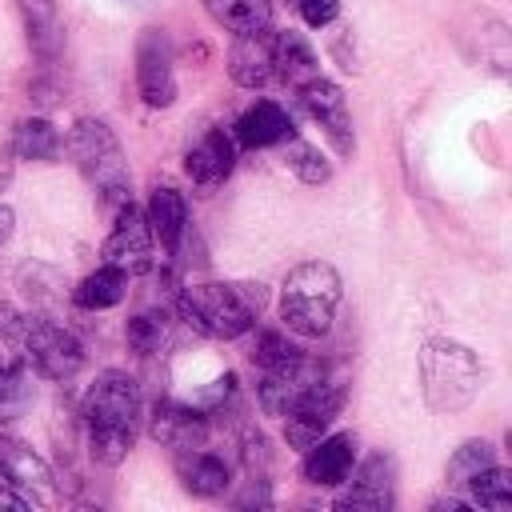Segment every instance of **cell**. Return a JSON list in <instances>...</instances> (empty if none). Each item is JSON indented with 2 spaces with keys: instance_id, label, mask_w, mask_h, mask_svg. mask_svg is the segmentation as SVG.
<instances>
[{
  "instance_id": "6da1fadb",
  "label": "cell",
  "mask_w": 512,
  "mask_h": 512,
  "mask_svg": "<svg viewBox=\"0 0 512 512\" xmlns=\"http://www.w3.org/2000/svg\"><path fill=\"white\" fill-rule=\"evenodd\" d=\"M80 420L88 432V452L96 464L116 468L128 460L140 432V384L124 368H104L80 404Z\"/></svg>"
},
{
  "instance_id": "7a4b0ae2",
  "label": "cell",
  "mask_w": 512,
  "mask_h": 512,
  "mask_svg": "<svg viewBox=\"0 0 512 512\" xmlns=\"http://www.w3.org/2000/svg\"><path fill=\"white\" fill-rule=\"evenodd\" d=\"M268 304V288L260 280H200L180 288L176 312L180 320L208 340H240L256 328Z\"/></svg>"
},
{
  "instance_id": "3957f363",
  "label": "cell",
  "mask_w": 512,
  "mask_h": 512,
  "mask_svg": "<svg viewBox=\"0 0 512 512\" xmlns=\"http://www.w3.org/2000/svg\"><path fill=\"white\" fill-rule=\"evenodd\" d=\"M340 296H344L340 272L324 260H304L280 284V324L296 336L316 340L332 328Z\"/></svg>"
},
{
  "instance_id": "277c9868",
  "label": "cell",
  "mask_w": 512,
  "mask_h": 512,
  "mask_svg": "<svg viewBox=\"0 0 512 512\" xmlns=\"http://www.w3.org/2000/svg\"><path fill=\"white\" fill-rule=\"evenodd\" d=\"M484 384V368L476 352L460 340L432 336L420 348V388L432 412H464Z\"/></svg>"
},
{
  "instance_id": "5b68a950",
  "label": "cell",
  "mask_w": 512,
  "mask_h": 512,
  "mask_svg": "<svg viewBox=\"0 0 512 512\" xmlns=\"http://www.w3.org/2000/svg\"><path fill=\"white\" fill-rule=\"evenodd\" d=\"M68 152H72L76 168L84 172V180L92 184V192L100 196V204H108V208L128 204V188H132L128 160H124V148L104 120L80 116L68 132Z\"/></svg>"
},
{
  "instance_id": "8992f818",
  "label": "cell",
  "mask_w": 512,
  "mask_h": 512,
  "mask_svg": "<svg viewBox=\"0 0 512 512\" xmlns=\"http://www.w3.org/2000/svg\"><path fill=\"white\" fill-rule=\"evenodd\" d=\"M16 356L40 372L44 380H72L80 368H84V348L80 340L56 324V316H44V312H28L20 316V328H16Z\"/></svg>"
},
{
  "instance_id": "52a82bcc",
  "label": "cell",
  "mask_w": 512,
  "mask_h": 512,
  "mask_svg": "<svg viewBox=\"0 0 512 512\" xmlns=\"http://www.w3.org/2000/svg\"><path fill=\"white\" fill-rule=\"evenodd\" d=\"M344 404H348V384L340 376H324L292 412H284V440H288V448H296V452L312 448L336 424Z\"/></svg>"
},
{
  "instance_id": "ba28073f",
  "label": "cell",
  "mask_w": 512,
  "mask_h": 512,
  "mask_svg": "<svg viewBox=\"0 0 512 512\" xmlns=\"http://www.w3.org/2000/svg\"><path fill=\"white\" fill-rule=\"evenodd\" d=\"M336 508L340 512H388L396 504V464L384 452H372L360 468L352 464V472L336 484Z\"/></svg>"
},
{
  "instance_id": "9c48e42d",
  "label": "cell",
  "mask_w": 512,
  "mask_h": 512,
  "mask_svg": "<svg viewBox=\"0 0 512 512\" xmlns=\"http://www.w3.org/2000/svg\"><path fill=\"white\" fill-rule=\"evenodd\" d=\"M324 376H328V368H324L316 356L296 352L292 360H284L280 368H268V372L260 376V384H256L260 412H264V416H284V412H292Z\"/></svg>"
},
{
  "instance_id": "30bf717a",
  "label": "cell",
  "mask_w": 512,
  "mask_h": 512,
  "mask_svg": "<svg viewBox=\"0 0 512 512\" xmlns=\"http://www.w3.org/2000/svg\"><path fill=\"white\" fill-rule=\"evenodd\" d=\"M136 92L148 108L176 104V72H172V44L164 28H144L136 40Z\"/></svg>"
},
{
  "instance_id": "8fae6325",
  "label": "cell",
  "mask_w": 512,
  "mask_h": 512,
  "mask_svg": "<svg viewBox=\"0 0 512 512\" xmlns=\"http://www.w3.org/2000/svg\"><path fill=\"white\" fill-rule=\"evenodd\" d=\"M0 484L16 488L28 504H56V496H60L56 476L44 464V456L8 432H0Z\"/></svg>"
},
{
  "instance_id": "7c38bea8",
  "label": "cell",
  "mask_w": 512,
  "mask_h": 512,
  "mask_svg": "<svg viewBox=\"0 0 512 512\" xmlns=\"http://www.w3.org/2000/svg\"><path fill=\"white\" fill-rule=\"evenodd\" d=\"M296 92H300L304 112H308V116L324 128V136L332 140V148H336L340 156H352V152H356V132H352V112H348V100H344L340 84H332V80H324V76H312V80H304Z\"/></svg>"
},
{
  "instance_id": "4fadbf2b",
  "label": "cell",
  "mask_w": 512,
  "mask_h": 512,
  "mask_svg": "<svg viewBox=\"0 0 512 512\" xmlns=\"http://www.w3.org/2000/svg\"><path fill=\"white\" fill-rule=\"evenodd\" d=\"M152 244H156V240H152V232H148L144 212H136L132 204H120V208H116V228L108 232L100 256H104V264H116V268L128 272V276H144V272H152V264H156Z\"/></svg>"
},
{
  "instance_id": "5bb4252c",
  "label": "cell",
  "mask_w": 512,
  "mask_h": 512,
  "mask_svg": "<svg viewBox=\"0 0 512 512\" xmlns=\"http://www.w3.org/2000/svg\"><path fill=\"white\" fill-rule=\"evenodd\" d=\"M148 436L160 444V448H172V452H184V448H200L208 440V412L176 400V396H164L152 404V416H148Z\"/></svg>"
},
{
  "instance_id": "9a60e30c",
  "label": "cell",
  "mask_w": 512,
  "mask_h": 512,
  "mask_svg": "<svg viewBox=\"0 0 512 512\" xmlns=\"http://www.w3.org/2000/svg\"><path fill=\"white\" fill-rule=\"evenodd\" d=\"M228 76L240 88H268L276 80V28H256L240 32L228 48Z\"/></svg>"
},
{
  "instance_id": "2e32d148",
  "label": "cell",
  "mask_w": 512,
  "mask_h": 512,
  "mask_svg": "<svg viewBox=\"0 0 512 512\" xmlns=\"http://www.w3.org/2000/svg\"><path fill=\"white\" fill-rule=\"evenodd\" d=\"M232 164H236V136L224 132V128H208V132H204L196 144H188V152H184V172H188L192 184H200V188L224 184L228 172H232Z\"/></svg>"
},
{
  "instance_id": "e0dca14e",
  "label": "cell",
  "mask_w": 512,
  "mask_h": 512,
  "mask_svg": "<svg viewBox=\"0 0 512 512\" xmlns=\"http://www.w3.org/2000/svg\"><path fill=\"white\" fill-rule=\"evenodd\" d=\"M356 464V436L352 432H332L320 436L312 448H304V464L300 476L316 488H336Z\"/></svg>"
},
{
  "instance_id": "ac0fdd59",
  "label": "cell",
  "mask_w": 512,
  "mask_h": 512,
  "mask_svg": "<svg viewBox=\"0 0 512 512\" xmlns=\"http://www.w3.org/2000/svg\"><path fill=\"white\" fill-rule=\"evenodd\" d=\"M176 476H180L184 492H192V496H200V500H216V496H224L228 484H232V468H228L216 452H204V444L176 452Z\"/></svg>"
},
{
  "instance_id": "d6986e66",
  "label": "cell",
  "mask_w": 512,
  "mask_h": 512,
  "mask_svg": "<svg viewBox=\"0 0 512 512\" xmlns=\"http://www.w3.org/2000/svg\"><path fill=\"white\" fill-rule=\"evenodd\" d=\"M232 136L244 148H272V144H284L292 136V120L276 100H256L236 116Z\"/></svg>"
},
{
  "instance_id": "ffe728a7",
  "label": "cell",
  "mask_w": 512,
  "mask_h": 512,
  "mask_svg": "<svg viewBox=\"0 0 512 512\" xmlns=\"http://www.w3.org/2000/svg\"><path fill=\"white\" fill-rule=\"evenodd\" d=\"M144 220H148L152 240H156L164 252H176L180 240H184V228H188V204H184V196H180L172 184H156L152 196H148Z\"/></svg>"
},
{
  "instance_id": "44dd1931",
  "label": "cell",
  "mask_w": 512,
  "mask_h": 512,
  "mask_svg": "<svg viewBox=\"0 0 512 512\" xmlns=\"http://www.w3.org/2000/svg\"><path fill=\"white\" fill-rule=\"evenodd\" d=\"M128 296V272H120L116 264H100L96 272H88L76 288H72V304L84 312H104L116 308Z\"/></svg>"
},
{
  "instance_id": "7402d4cb",
  "label": "cell",
  "mask_w": 512,
  "mask_h": 512,
  "mask_svg": "<svg viewBox=\"0 0 512 512\" xmlns=\"http://www.w3.org/2000/svg\"><path fill=\"white\" fill-rule=\"evenodd\" d=\"M16 284H20V296L32 304V312H44V316H56V308L64 300V288H68L64 272H56L52 264H40V260L24 264L16 272Z\"/></svg>"
},
{
  "instance_id": "603a6c76",
  "label": "cell",
  "mask_w": 512,
  "mask_h": 512,
  "mask_svg": "<svg viewBox=\"0 0 512 512\" xmlns=\"http://www.w3.org/2000/svg\"><path fill=\"white\" fill-rule=\"evenodd\" d=\"M312 76H320V60H316L312 44L300 32H292V28L276 32V80L300 88Z\"/></svg>"
},
{
  "instance_id": "cb8c5ba5",
  "label": "cell",
  "mask_w": 512,
  "mask_h": 512,
  "mask_svg": "<svg viewBox=\"0 0 512 512\" xmlns=\"http://www.w3.org/2000/svg\"><path fill=\"white\" fill-rule=\"evenodd\" d=\"M36 404V384H32V368L12 356V360H0V424H12L20 420L28 408Z\"/></svg>"
},
{
  "instance_id": "d4e9b609",
  "label": "cell",
  "mask_w": 512,
  "mask_h": 512,
  "mask_svg": "<svg viewBox=\"0 0 512 512\" xmlns=\"http://www.w3.org/2000/svg\"><path fill=\"white\" fill-rule=\"evenodd\" d=\"M12 152L20 160H36V164H52L60 156V132L48 116H28L16 124L12 132Z\"/></svg>"
},
{
  "instance_id": "484cf974",
  "label": "cell",
  "mask_w": 512,
  "mask_h": 512,
  "mask_svg": "<svg viewBox=\"0 0 512 512\" xmlns=\"http://www.w3.org/2000/svg\"><path fill=\"white\" fill-rule=\"evenodd\" d=\"M204 8L232 36L256 32V28H268L272 24V0H204Z\"/></svg>"
},
{
  "instance_id": "4316f807",
  "label": "cell",
  "mask_w": 512,
  "mask_h": 512,
  "mask_svg": "<svg viewBox=\"0 0 512 512\" xmlns=\"http://www.w3.org/2000/svg\"><path fill=\"white\" fill-rule=\"evenodd\" d=\"M464 488H468V504H480L488 512H508L512 508V472L500 468V464H488Z\"/></svg>"
},
{
  "instance_id": "83f0119b",
  "label": "cell",
  "mask_w": 512,
  "mask_h": 512,
  "mask_svg": "<svg viewBox=\"0 0 512 512\" xmlns=\"http://www.w3.org/2000/svg\"><path fill=\"white\" fill-rule=\"evenodd\" d=\"M488 464H496V448L488 440H464L452 456H448V468H444V480L448 488H464L476 472H484Z\"/></svg>"
},
{
  "instance_id": "f1b7e54d",
  "label": "cell",
  "mask_w": 512,
  "mask_h": 512,
  "mask_svg": "<svg viewBox=\"0 0 512 512\" xmlns=\"http://www.w3.org/2000/svg\"><path fill=\"white\" fill-rule=\"evenodd\" d=\"M124 336H128V348L136 356H156L164 348V340H168V316H164V308L136 312L128 320V328H124Z\"/></svg>"
},
{
  "instance_id": "f546056e",
  "label": "cell",
  "mask_w": 512,
  "mask_h": 512,
  "mask_svg": "<svg viewBox=\"0 0 512 512\" xmlns=\"http://www.w3.org/2000/svg\"><path fill=\"white\" fill-rule=\"evenodd\" d=\"M284 164H288V168L296 172V180H304V184H328V180H332V164H328V156H324L316 144H308V140L288 136Z\"/></svg>"
},
{
  "instance_id": "4dcf8cb0",
  "label": "cell",
  "mask_w": 512,
  "mask_h": 512,
  "mask_svg": "<svg viewBox=\"0 0 512 512\" xmlns=\"http://www.w3.org/2000/svg\"><path fill=\"white\" fill-rule=\"evenodd\" d=\"M300 348L284 336V332H276V328H260L252 340H248V360L260 368V372H268V368H280L284 360H292Z\"/></svg>"
},
{
  "instance_id": "1f68e13d",
  "label": "cell",
  "mask_w": 512,
  "mask_h": 512,
  "mask_svg": "<svg viewBox=\"0 0 512 512\" xmlns=\"http://www.w3.org/2000/svg\"><path fill=\"white\" fill-rule=\"evenodd\" d=\"M296 8V16L308 24V28H328L340 20V8L344 0H288Z\"/></svg>"
},
{
  "instance_id": "d6a6232c",
  "label": "cell",
  "mask_w": 512,
  "mask_h": 512,
  "mask_svg": "<svg viewBox=\"0 0 512 512\" xmlns=\"http://www.w3.org/2000/svg\"><path fill=\"white\" fill-rule=\"evenodd\" d=\"M240 456H244L248 476H264V468H268V440H264V432L248 428L244 440H240Z\"/></svg>"
},
{
  "instance_id": "836d02e7",
  "label": "cell",
  "mask_w": 512,
  "mask_h": 512,
  "mask_svg": "<svg viewBox=\"0 0 512 512\" xmlns=\"http://www.w3.org/2000/svg\"><path fill=\"white\" fill-rule=\"evenodd\" d=\"M32 504L16 492V488H8V484H0V512H28Z\"/></svg>"
},
{
  "instance_id": "e575fe53",
  "label": "cell",
  "mask_w": 512,
  "mask_h": 512,
  "mask_svg": "<svg viewBox=\"0 0 512 512\" xmlns=\"http://www.w3.org/2000/svg\"><path fill=\"white\" fill-rule=\"evenodd\" d=\"M12 228H16V212H12L8 204H0V244H8Z\"/></svg>"
},
{
  "instance_id": "d590c367",
  "label": "cell",
  "mask_w": 512,
  "mask_h": 512,
  "mask_svg": "<svg viewBox=\"0 0 512 512\" xmlns=\"http://www.w3.org/2000/svg\"><path fill=\"white\" fill-rule=\"evenodd\" d=\"M116 4H124V8H152V4H160V0H116Z\"/></svg>"
}]
</instances>
